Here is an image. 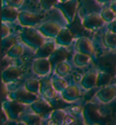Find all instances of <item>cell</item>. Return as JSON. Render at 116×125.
<instances>
[{"label":"cell","mask_w":116,"mask_h":125,"mask_svg":"<svg viewBox=\"0 0 116 125\" xmlns=\"http://www.w3.org/2000/svg\"><path fill=\"white\" fill-rule=\"evenodd\" d=\"M20 38L25 44L34 50H37L38 48L44 43V35L39 30L33 28L24 29L21 34Z\"/></svg>","instance_id":"cell-1"},{"label":"cell","mask_w":116,"mask_h":125,"mask_svg":"<svg viewBox=\"0 0 116 125\" xmlns=\"http://www.w3.org/2000/svg\"><path fill=\"white\" fill-rule=\"evenodd\" d=\"M77 5H78L77 0H67L65 2H59L55 6L62 12L67 22L71 24L75 16Z\"/></svg>","instance_id":"cell-2"},{"label":"cell","mask_w":116,"mask_h":125,"mask_svg":"<svg viewBox=\"0 0 116 125\" xmlns=\"http://www.w3.org/2000/svg\"><path fill=\"white\" fill-rule=\"evenodd\" d=\"M9 96L12 100H16L23 104H29V105H31L35 101L38 99L36 94L27 91L25 88L18 89L15 92H12Z\"/></svg>","instance_id":"cell-3"},{"label":"cell","mask_w":116,"mask_h":125,"mask_svg":"<svg viewBox=\"0 0 116 125\" xmlns=\"http://www.w3.org/2000/svg\"><path fill=\"white\" fill-rule=\"evenodd\" d=\"M3 109L6 111L7 115L11 120H16L18 119L23 110H24V104L19 103L16 100H9L6 101L3 103Z\"/></svg>","instance_id":"cell-4"},{"label":"cell","mask_w":116,"mask_h":125,"mask_svg":"<svg viewBox=\"0 0 116 125\" xmlns=\"http://www.w3.org/2000/svg\"><path fill=\"white\" fill-rule=\"evenodd\" d=\"M104 23L105 22L101 15L96 13L90 14L83 19V25L88 30H97L104 25Z\"/></svg>","instance_id":"cell-5"},{"label":"cell","mask_w":116,"mask_h":125,"mask_svg":"<svg viewBox=\"0 0 116 125\" xmlns=\"http://www.w3.org/2000/svg\"><path fill=\"white\" fill-rule=\"evenodd\" d=\"M18 21L21 25L26 27H32L40 24L41 17L36 14H33L27 11H21L18 15Z\"/></svg>","instance_id":"cell-6"},{"label":"cell","mask_w":116,"mask_h":125,"mask_svg":"<svg viewBox=\"0 0 116 125\" xmlns=\"http://www.w3.org/2000/svg\"><path fill=\"white\" fill-rule=\"evenodd\" d=\"M33 70L36 74L45 76L49 74L52 70L51 62L48 58H35L33 63Z\"/></svg>","instance_id":"cell-7"},{"label":"cell","mask_w":116,"mask_h":125,"mask_svg":"<svg viewBox=\"0 0 116 125\" xmlns=\"http://www.w3.org/2000/svg\"><path fill=\"white\" fill-rule=\"evenodd\" d=\"M61 29H62V27L58 23L49 21V22L44 23L43 25H41L38 30L44 34V37L55 38L57 36V34H59Z\"/></svg>","instance_id":"cell-8"},{"label":"cell","mask_w":116,"mask_h":125,"mask_svg":"<svg viewBox=\"0 0 116 125\" xmlns=\"http://www.w3.org/2000/svg\"><path fill=\"white\" fill-rule=\"evenodd\" d=\"M97 99L103 103H109L116 97V85H107L96 94Z\"/></svg>","instance_id":"cell-9"},{"label":"cell","mask_w":116,"mask_h":125,"mask_svg":"<svg viewBox=\"0 0 116 125\" xmlns=\"http://www.w3.org/2000/svg\"><path fill=\"white\" fill-rule=\"evenodd\" d=\"M32 110L34 111V113L40 115L41 117L46 116L47 114L52 113V106L48 102L43 99H37L32 103L31 105Z\"/></svg>","instance_id":"cell-10"},{"label":"cell","mask_w":116,"mask_h":125,"mask_svg":"<svg viewBox=\"0 0 116 125\" xmlns=\"http://www.w3.org/2000/svg\"><path fill=\"white\" fill-rule=\"evenodd\" d=\"M68 56V52L65 49V46H60L57 49H54L52 54L49 56V61L51 62L52 69H55L60 62L65 61Z\"/></svg>","instance_id":"cell-11"},{"label":"cell","mask_w":116,"mask_h":125,"mask_svg":"<svg viewBox=\"0 0 116 125\" xmlns=\"http://www.w3.org/2000/svg\"><path fill=\"white\" fill-rule=\"evenodd\" d=\"M74 48H75L76 52L85 53V54H88L90 56L94 54V48L92 42L86 37L78 38L75 42Z\"/></svg>","instance_id":"cell-12"},{"label":"cell","mask_w":116,"mask_h":125,"mask_svg":"<svg viewBox=\"0 0 116 125\" xmlns=\"http://www.w3.org/2000/svg\"><path fill=\"white\" fill-rule=\"evenodd\" d=\"M21 75H22L21 69L16 66H9L5 69L2 73V81L6 84L11 83L17 80Z\"/></svg>","instance_id":"cell-13"},{"label":"cell","mask_w":116,"mask_h":125,"mask_svg":"<svg viewBox=\"0 0 116 125\" xmlns=\"http://www.w3.org/2000/svg\"><path fill=\"white\" fill-rule=\"evenodd\" d=\"M61 95H62V98L65 102L73 103V102L76 101L77 99H79V97L81 95V91H80V89H79V87L77 85L75 84L68 85L61 93Z\"/></svg>","instance_id":"cell-14"},{"label":"cell","mask_w":116,"mask_h":125,"mask_svg":"<svg viewBox=\"0 0 116 125\" xmlns=\"http://www.w3.org/2000/svg\"><path fill=\"white\" fill-rule=\"evenodd\" d=\"M40 93L42 95L48 99H53L56 96V90L54 89L52 81L48 79H44L40 81Z\"/></svg>","instance_id":"cell-15"},{"label":"cell","mask_w":116,"mask_h":125,"mask_svg":"<svg viewBox=\"0 0 116 125\" xmlns=\"http://www.w3.org/2000/svg\"><path fill=\"white\" fill-rule=\"evenodd\" d=\"M19 13L16 7L6 5L2 8V20L4 23H13L18 19Z\"/></svg>","instance_id":"cell-16"},{"label":"cell","mask_w":116,"mask_h":125,"mask_svg":"<svg viewBox=\"0 0 116 125\" xmlns=\"http://www.w3.org/2000/svg\"><path fill=\"white\" fill-rule=\"evenodd\" d=\"M55 49V44L53 42H46L42 44L37 50H35V58H49Z\"/></svg>","instance_id":"cell-17"},{"label":"cell","mask_w":116,"mask_h":125,"mask_svg":"<svg viewBox=\"0 0 116 125\" xmlns=\"http://www.w3.org/2000/svg\"><path fill=\"white\" fill-rule=\"evenodd\" d=\"M54 39L59 46H68L73 42V34L67 28H62Z\"/></svg>","instance_id":"cell-18"},{"label":"cell","mask_w":116,"mask_h":125,"mask_svg":"<svg viewBox=\"0 0 116 125\" xmlns=\"http://www.w3.org/2000/svg\"><path fill=\"white\" fill-rule=\"evenodd\" d=\"M98 73L95 71L88 72L84 75V77L81 80V86L86 90L94 88L95 85H97Z\"/></svg>","instance_id":"cell-19"},{"label":"cell","mask_w":116,"mask_h":125,"mask_svg":"<svg viewBox=\"0 0 116 125\" xmlns=\"http://www.w3.org/2000/svg\"><path fill=\"white\" fill-rule=\"evenodd\" d=\"M66 116H67V114H66V113L63 110H54L51 113L50 119L54 123L63 124L65 122Z\"/></svg>","instance_id":"cell-20"},{"label":"cell","mask_w":116,"mask_h":125,"mask_svg":"<svg viewBox=\"0 0 116 125\" xmlns=\"http://www.w3.org/2000/svg\"><path fill=\"white\" fill-rule=\"evenodd\" d=\"M23 53H24V47L22 46V44L16 43V44H14L11 48H9L6 51V56L12 58V59H16V58L21 56Z\"/></svg>","instance_id":"cell-21"},{"label":"cell","mask_w":116,"mask_h":125,"mask_svg":"<svg viewBox=\"0 0 116 125\" xmlns=\"http://www.w3.org/2000/svg\"><path fill=\"white\" fill-rule=\"evenodd\" d=\"M104 45L110 49H116V34L111 30L107 31L104 36Z\"/></svg>","instance_id":"cell-22"},{"label":"cell","mask_w":116,"mask_h":125,"mask_svg":"<svg viewBox=\"0 0 116 125\" xmlns=\"http://www.w3.org/2000/svg\"><path fill=\"white\" fill-rule=\"evenodd\" d=\"M70 71H71V64L67 61H63V62H60L54 69L55 74L61 76V77L66 76L70 73Z\"/></svg>","instance_id":"cell-23"},{"label":"cell","mask_w":116,"mask_h":125,"mask_svg":"<svg viewBox=\"0 0 116 125\" xmlns=\"http://www.w3.org/2000/svg\"><path fill=\"white\" fill-rule=\"evenodd\" d=\"M90 60H91V56L90 55L83 53H78V52L74 56V62L78 67L87 65L89 62H90Z\"/></svg>","instance_id":"cell-24"},{"label":"cell","mask_w":116,"mask_h":125,"mask_svg":"<svg viewBox=\"0 0 116 125\" xmlns=\"http://www.w3.org/2000/svg\"><path fill=\"white\" fill-rule=\"evenodd\" d=\"M52 83H53L54 89H55L56 92H58V93H62V92L68 86L65 80L63 79V77L58 76V75H56V74L53 76V78H52Z\"/></svg>","instance_id":"cell-25"},{"label":"cell","mask_w":116,"mask_h":125,"mask_svg":"<svg viewBox=\"0 0 116 125\" xmlns=\"http://www.w3.org/2000/svg\"><path fill=\"white\" fill-rule=\"evenodd\" d=\"M25 88L27 91L37 94L40 92V81L36 79H29L25 83Z\"/></svg>","instance_id":"cell-26"},{"label":"cell","mask_w":116,"mask_h":125,"mask_svg":"<svg viewBox=\"0 0 116 125\" xmlns=\"http://www.w3.org/2000/svg\"><path fill=\"white\" fill-rule=\"evenodd\" d=\"M101 16L103 17V19L104 20L105 23H110L112 21L114 20L115 18V13L113 12V9L111 7H107V8H104L102 13L100 14Z\"/></svg>","instance_id":"cell-27"},{"label":"cell","mask_w":116,"mask_h":125,"mask_svg":"<svg viewBox=\"0 0 116 125\" xmlns=\"http://www.w3.org/2000/svg\"><path fill=\"white\" fill-rule=\"evenodd\" d=\"M23 122L25 124H38L40 123L41 116L35 113V114H29L23 117Z\"/></svg>","instance_id":"cell-28"},{"label":"cell","mask_w":116,"mask_h":125,"mask_svg":"<svg viewBox=\"0 0 116 125\" xmlns=\"http://www.w3.org/2000/svg\"><path fill=\"white\" fill-rule=\"evenodd\" d=\"M16 44V37L14 36V35H11V36H6V38H3L2 39V47H3V50H8L9 48L14 45V44Z\"/></svg>","instance_id":"cell-29"},{"label":"cell","mask_w":116,"mask_h":125,"mask_svg":"<svg viewBox=\"0 0 116 125\" xmlns=\"http://www.w3.org/2000/svg\"><path fill=\"white\" fill-rule=\"evenodd\" d=\"M41 6L45 11L50 10L58 4V0H40Z\"/></svg>","instance_id":"cell-30"},{"label":"cell","mask_w":116,"mask_h":125,"mask_svg":"<svg viewBox=\"0 0 116 125\" xmlns=\"http://www.w3.org/2000/svg\"><path fill=\"white\" fill-rule=\"evenodd\" d=\"M110 81V76L107 73H101L100 74H98V79H97V85H104L105 83H107L108 82Z\"/></svg>","instance_id":"cell-31"},{"label":"cell","mask_w":116,"mask_h":125,"mask_svg":"<svg viewBox=\"0 0 116 125\" xmlns=\"http://www.w3.org/2000/svg\"><path fill=\"white\" fill-rule=\"evenodd\" d=\"M6 5L11 6L13 7H16V8H19L20 6L24 4L25 0H4Z\"/></svg>","instance_id":"cell-32"},{"label":"cell","mask_w":116,"mask_h":125,"mask_svg":"<svg viewBox=\"0 0 116 125\" xmlns=\"http://www.w3.org/2000/svg\"><path fill=\"white\" fill-rule=\"evenodd\" d=\"M10 34V28L8 27V25H6L4 23L2 25V39L3 38H6V36H8Z\"/></svg>","instance_id":"cell-33"},{"label":"cell","mask_w":116,"mask_h":125,"mask_svg":"<svg viewBox=\"0 0 116 125\" xmlns=\"http://www.w3.org/2000/svg\"><path fill=\"white\" fill-rule=\"evenodd\" d=\"M108 29L116 34V20L115 19H114L113 21H112V22L108 23Z\"/></svg>","instance_id":"cell-34"},{"label":"cell","mask_w":116,"mask_h":125,"mask_svg":"<svg viewBox=\"0 0 116 125\" xmlns=\"http://www.w3.org/2000/svg\"><path fill=\"white\" fill-rule=\"evenodd\" d=\"M110 7L113 9V11L116 14V0H113L112 2H111V5H110Z\"/></svg>","instance_id":"cell-35"},{"label":"cell","mask_w":116,"mask_h":125,"mask_svg":"<svg viewBox=\"0 0 116 125\" xmlns=\"http://www.w3.org/2000/svg\"><path fill=\"white\" fill-rule=\"evenodd\" d=\"M99 4H102V5H104V4H108L111 3L113 0H96Z\"/></svg>","instance_id":"cell-36"},{"label":"cell","mask_w":116,"mask_h":125,"mask_svg":"<svg viewBox=\"0 0 116 125\" xmlns=\"http://www.w3.org/2000/svg\"><path fill=\"white\" fill-rule=\"evenodd\" d=\"M60 2H65V1H67V0H59Z\"/></svg>","instance_id":"cell-37"}]
</instances>
